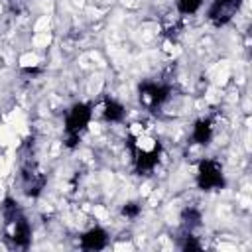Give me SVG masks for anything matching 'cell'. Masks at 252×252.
<instances>
[{
  "label": "cell",
  "instance_id": "cell-3",
  "mask_svg": "<svg viewBox=\"0 0 252 252\" xmlns=\"http://www.w3.org/2000/svg\"><path fill=\"white\" fill-rule=\"evenodd\" d=\"M104 240H106V234L100 228H93V230H89L83 236V246H87V248H100L104 244Z\"/></svg>",
  "mask_w": 252,
  "mask_h": 252
},
{
  "label": "cell",
  "instance_id": "cell-4",
  "mask_svg": "<svg viewBox=\"0 0 252 252\" xmlns=\"http://www.w3.org/2000/svg\"><path fill=\"white\" fill-rule=\"evenodd\" d=\"M104 114H106L108 120H118V118H122V106H118V104H114V102H108Z\"/></svg>",
  "mask_w": 252,
  "mask_h": 252
},
{
  "label": "cell",
  "instance_id": "cell-5",
  "mask_svg": "<svg viewBox=\"0 0 252 252\" xmlns=\"http://www.w3.org/2000/svg\"><path fill=\"white\" fill-rule=\"evenodd\" d=\"M203 0H179V6L183 12H195L199 6H201Z\"/></svg>",
  "mask_w": 252,
  "mask_h": 252
},
{
  "label": "cell",
  "instance_id": "cell-1",
  "mask_svg": "<svg viewBox=\"0 0 252 252\" xmlns=\"http://www.w3.org/2000/svg\"><path fill=\"white\" fill-rule=\"evenodd\" d=\"M89 120H91V110L85 104H77L67 116V130L73 134H79L89 124Z\"/></svg>",
  "mask_w": 252,
  "mask_h": 252
},
{
  "label": "cell",
  "instance_id": "cell-2",
  "mask_svg": "<svg viewBox=\"0 0 252 252\" xmlns=\"http://www.w3.org/2000/svg\"><path fill=\"white\" fill-rule=\"evenodd\" d=\"M199 177H201V185L203 187H213V185L220 183V169L215 163L207 161V163H203Z\"/></svg>",
  "mask_w": 252,
  "mask_h": 252
}]
</instances>
